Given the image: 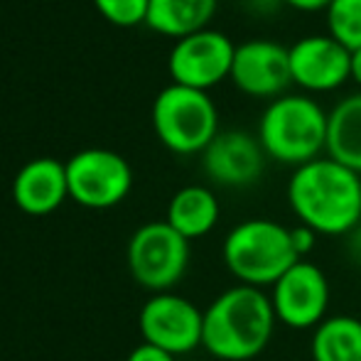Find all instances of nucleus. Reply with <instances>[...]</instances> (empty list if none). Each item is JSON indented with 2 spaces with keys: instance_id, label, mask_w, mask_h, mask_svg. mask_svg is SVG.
Returning <instances> with one entry per match:
<instances>
[{
  "instance_id": "f257e3e1",
  "label": "nucleus",
  "mask_w": 361,
  "mask_h": 361,
  "mask_svg": "<svg viewBox=\"0 0 361 361\" xmlns=\"http://www.w3.org/2000/svg\"><path fill=\"white\" fill-rule=\"evenodd\" d=\"M288 202L300 224L317 236H347L361 224V175L332 157L295 167Z\"/></svg>"
},
{
  "instance_id": "f03ea898",
  "label": "nucleus",
  "mask_w": 361,
  "mask_h": 361,
  "mask_svg": "<svg viewBox=\"0 0 361 361\" xmlns=\"http://www.w3.org/2000/svg\"><path fill=\"white\" fill-rule=\"evenodd\" d=\"M276 322L271 295L238 283L204 310L202 347L221 361H251L268 347Z\"/></svg>"
},
{
  "instance_id": "7ed1b4c3",
  "label": "nucleus",
  "mask_w": 361,
  "mask_h": 361,
  "mask_svg": "<svg viewBox=\"0 0 361 361\" xmlns=\"http://www.w3.org/2000/svg\"><path fill=\"white\" fill-rule=\"evenodd\" d=\"M221 256L228 273L241 286L273 288L302 258L293 243V231L273 219H246L226 233Z\"/></svg>"
},
{
  "instance_id": "20e7f679",
  "label": "nucleus",
  "mask_w": 361,
  "mask_h": 361,
  "mask_svg": "<svg viewBox=\"0 0 361 361\" xmlns=\"http://www.w3.org/2000/svg\"><path fill=\"white\" fill-rule=\"evenodd\" d=\"M327 123L329 114L310 96H278L258 121V143L283 165H307L327 150Z\"/></svg>"
},
{
  "instance_id": "39448f33",
  "label": "nucleus",
  "mask_w": 361,
  "mask_h": 361,
  "mask_svg": "<svg viewBox=\"0 0 361 361\" xmlns=\"http://www.w3.org/2000/svg\"><path fill=\"white\" fill-rule=\"evenodd\" d=\"M152 128L172 152H204L219 133L216 106L207 91L172 84L152 104Z\"/></svg>"
},
{
  "instance_id": "423d86ee",
  "label": "nucleus",
  "mask_w": 361,
  "mask_h": 361,
  "mask_svg": "<svg viewBox=\"0 0 361 361\" xmlns=\"http://www.w3.org/2000/svg\"><path fill=\"white\" fill-rule=\"evenodd\" d=\"M126 261L138 286L152 293H170L190 266V241L167 221L143 224L130 236Z\"/></svg>"
},
{
  "instance_id": "0eeeda50",
  "label": "nucleus",
  "mask_w": 361,
  "mask_h": 361,
  "mask_svg": "<svg viewBox=\"0 0 361 361\" xmlns=\"http://www.w3.org/2000/svg\"><path fill=\"white\" fill-rule=\"evenodd\" d=\"M69 197L86 209H111L128 197L133 187V170L114 150L76 152L67 162Z\"/></svg>"
},
{
  "instance_id": "6e6552de",
  "label": "nucleus",
  "mask_w": 361,
  "mask_h": 361,
  "mask_svg": "<svg viewBox=\"0 0 361 361\" xmlns=\"http://www.w3.org/2000/svg\"><path fill=\"white\" fill-rule=\"evenodd\" d=\"M138 327L143 342L180 357L202 347L204 312L182 295L155 293L140 310Z\"/></svg>"
},
{
  "instance_id": "1a4fd4ad",
  "label": "nucleus",
  "mask_w": 361,
  "mask_h": 361,
  "mask_svg": "<svg viewBox=\"0 0 361 361\" xmlns=\"http://www.w3.org/2000/svg\"><path fill=\"white\" fill-rule=\"evenodd\" d=\"M271 302L281 324L290 329H314L327 319V276L319 266L302 258L273 286Z\"/></svg>"
},
{
  "instance_id": "9d476101",
  "label": "nucleus",
  "mask_w": 361,
  "mask_h": 361,
  "mask_svg": "<svg viewBox=\"0 0 361 361\" xmlns=\"http://www.w3.org/2000/svg\"><path fill=\"white\" fill-rule=\"evenodd\" d=\"M236 44L216 30H202L190 37L177 39L170 52V74L172 81L190 89L207 91L231 76Z\"/></svg>"
},
{
  "instance_id": "9b49d317",
  "label": "nucleus",
  "mask_w": 361,
  "mask_h": 361,
  "mask_svg": "<svg viewBox=\"0 0 361 361\" xmlns=\"http://www.w3.org/2000/svg\"><path fill=\"white\" fill-rule=\"evenodd\" d=\"M228 79L251 99H278L293 84L290 49L271 39H251L238 44Z\"/></svg>"
},
{
  "instance_id": "f8f14e48",
  "label": "nucleus",
  "mask_w": 361,
  "mask_h": 361,
  "mask_svg": "<svg viewBox=\"0 0 361 361\" xmlns=\"http://www.w3.org/2000/svg\"><path fill=\"white\" fill-rule=\"evenodd\" d=\"M290 72L305 91H334L352 79V52L329 35H310L290 47Z\"/></svg>"
},
{
  "instance_id": "ddd939ff",
  "label": "nucleus",
  "mask_w": 361,
  "mask_h": 361,
  "mask_svg": "<svg viewBox=\"0 0 361 361\" xmlns=\"http://www.w3.org/2000/svg\"><path fill=\"white\" fill-rule=\"evenodd\" d=\"M202 167L221 187H248L263 175L266 152L243 130H221L202 152Z\"/></svg>"
},
{
  "instance_id": "4468645a",
  "label": "nucleus",
  "mask_w": 361,
  "mask_h": 361,
  "mask_svg": "<svg viewBox=\"0 0 361 361\" xmlns=\"http://www.w3.org/2000/svg\"><path fill=\"white\" fill-rule=\"evenodd\" d=\"M69 197L67 165L52 157H37L15 175L13 200L25 214L44 216L62 207Z\"/></svg>"
},
{
  "instance_id": "2eb2a0df",
  "label": "nucleus",
  "mask_w": 361,
  "mask_h": 361,
  "mask_svg": "<svg viewBox=\"0 0 361 361\" xmlns=\"http://www.w3.org/2000/svg\"><path fill=\"white\" fill-rule=\"evenodd\" d=\"M165 221L170 224L177 233H182L187 241L207 236L219 221L216 195L202 185L182 187L170 200Z\"/></svg>"
},
{
  "instance_id": "dca6fc26",
  "label": "nucleus",
  "mask_w": 361,
  "mask_h": 361,
  "mask_svg": "<svg viewBox=\"0 0 361 361\" xmlns=\"http://www.w3.org/2000/svg\"><path fill=\"white\" fill-rule=\"evenodd\" d=\"M219 0H150L145 23L167 37H190L207 30Z\"/></svg>"
},
{
  "instance_id": "f3484780",
  "label": "nucleus",
  "mask_w": 361,
  "mask_h": 361,
  "mask_svg": "<svg viewBox=\"0 0 361 361\" xmlns=\"http://www.w3.org/2000/svg\"><path fill=\"white\" fill-rule=\"evenodd\" d=\"M327 157L361 175V94L342 99L329 114Z\"/></svg>"
},
{
  "instance_id": "a211bd4d",
  "label": "nucleus",
  "mask_w": 361,
  "mask_h": 361,
  "mask_svg": "<svg viewBox=\"0 0 361 361\" xmlns=\"http://www.w3.org/2000/svg\"><path fill=\"white\" fill-rule=\"evenodd\" d=\"M312 361H361V319L334 314L314 327L310 342Z\"/></svg>"
},
{
  "instance_id": "6ab92c4d",
  "label": "nucleus",
  "mask_w": 361,
  "mask_h": 361,
  "mask_svg": "<svg viewBox=\"0 0 361 361\" xmlns=\"http://www.w3.org/2000/svg\"><path fill=\"white\" fill-rule=\"evenodd\" d=\"M329 37L354 52L361 47V0H332L327 8Z\"/></svg>"
},
{
  "instance_id": "aec40b11",
  "label": "nucleus",
  "mask_w": 361,
  "mask_h": 361,
  "mask_svg": "<svg viewBox=\"0 0 361 361\" xmlns=\"http://www.w3.org/2000/svg\"><path fill=\"white\" fill-rule=\"evenodd\" d=\"M94 3L109 23L121 27L145 23L147 8H150V0H94Z\"/></svg>"
},
{
  "instance_id": "412c9836",
  "label": "nucleus",
  "mask_w": 361,
  "mask_h": 361,
  "mask_svg": "<svg viewBox=\"0 0 361 361\" xmlns=\"http://www.w3.org/2000/svg\"><path fill=\"white\" fill-rule=\"evenodd\" d=\"M126 361H175V357H172L170 352H165V349L152 347V344L143 342L128 354V359Z\"/></svg>"
},
{
  "instance_id": "4be33fe9",
  "label": "nucleus",
  "mask_w": 361,
  "mask_h": 361,
  "mask_svg": "<svg viewBox=\"0 0 361 361\" xmlns=\"http://www.w3.org/2000/svg\"><path fill=\"white\" fill-rule=\"evenodd\" d=\"M293 231V243H295V251H298V256L300 258H305L310 251L314 248V241H317V233L312 231V228H307V226H295V228H290Z\"/></svg>"
},
{
  "instance_id": "5701e85b",
  "label": "nucleus",
  "mask_w": 361,
  "mask_h": 361,
  "mask_svg": "<svg viewBox=\"0 0 361 361\" xmlns=\"http://www.w3.org/2000/svg\"><path fill=\"white\" fill-rule=\"evenodd\" d=\"M347 253L357 266H361V224L347 233Z\"/></svg>"
},
{
  "instance_id": "b1692460",
  "label": "nucleus",
  "mask_w": 361,
  "mask_h": 361,
  "mask_svg": "<svg viewBox=\"0 0 361 361\" xmlns=\"http://www.w3.org/2000/svg\"><path fill=\"white\" fill-rule=\"evenodd\" d=\"M290 8L302 10V13H314V10H327L332 5V0H283Z\"/></svg>"
},
{
  "instance_id": "393cba45",
  "label": "nucleus",
  "mask_w": 361,
  "mask_h": 361,
  "mask_svg": "<svg viewBox=\"0 0 361 361\" xmlns=\"http://www.w3.org/2000/svg\"><path fill=\"white\" fill-rule=\"evenodd\" d=\"M352 79L361 86V47L352 52Z\"/></svg>"
}]
</instances>
